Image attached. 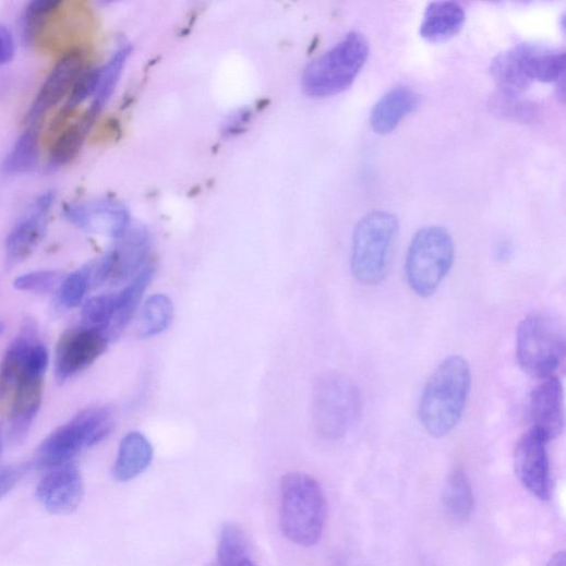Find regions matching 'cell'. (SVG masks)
I'll return each instance as SVG.
<instances>
[{"label": "cell", "mask_w": 566, "mask_h": 566, "mask_svg": "<svg viewBox=\"0 0 566 566\" xmlns=\"http://www.w3.org/2000/svg\"><path fill=\"white\" fill-rule=\"evenodd\" d=\"M63 214L71 224L92 233L122 238L129 230L127 207L110 198L70 203Z\"/></svg>", "instance_id": "cell-12"}, {"label": "cell", "mask_w": 566, "mask_h": 566, "mask_svg": "<svg viewBox=\"0 0 566 566\" xmlns=\"http://www.w3.org/2000/svg\"><path fill=\"white\" fill-rule=\"evenodd\" d=\"M312 406L317 434L325 439L337 441L345 437L360 420L363 400L352 380L328 374L316 381Z\"/></svg>", "instance_id": "cell-8"}, {"label": "cell", "mask_w": 566, "mask_h": 566, "mask_svg": "<svg viewBox=\"0 0 566 566\" xmlns=\"http://www.w3.org/2000/svg\"><path fill=\"white\" fill-rule=\"evenodd\" d=\"M491 72L499 93L521 96L534 81L564 87L565 53L535 45H518L499 53Z\"/></svg>", "instance_id": "cell-3"}, {"label": "cell", "mask_w": 566, "mask_h": 566, "mask_svg": "<svg viewBox=\"0 0 566 566\" xmlns=\"http://www.w3.org/2000/svg\"><path fill=\"white\" fill-rule=\"evenodd\" d=\"M546 566H566V555L564 551L556 552L549 561Z\"/></svg>", "instance_id": "cell-38"}, {"label": "cell", "mask_w": 566, "mask_h": 566, "mask_svg": "<svg viewBox=\"0 0 566 566\" xmlns=\"http://www.w3.org/2000/svg\"><path fill=\"white\" fill-rule=\"evenodd\" d=\"M115 427V413L110 408L91 409L77 414L49 435L36 450L32 466L55 469L69 461L86 447L107 438Z\"/></svg>", "instance_id": "cell-9"}, {"label": "cell", "mask_w": 566, "mask_h": 566, "mask_svg": "<svg viewBox=\"0 0 566 566\" xmlns=\"http://www.w3.org/2000/svg\"><path fill=\"white\" fill-rule=\"evenodd\" d=\"M420 105L421 97L413 89L401 86L393 88L373 107L370 116L371 128L377 134H388Z\"/></svg>", "instance_id": "cell-18"}, {"label": "cell", "mask_w": 566, "mask_h": 566, "mask_svg": "<svg viewBox=\"0 0 566 566\" xmlns=\"http://www.w3.org/2000/svg\"><path fill=\"white\" fill-rule=\"evenodd\" d=\"M116 311V294H104L87 300L83 306V318L86 327L99 330L108 337Z\"/></svg>", "instance_id": "cell-32"}, {"label": "cell", "mask_w": 566, "mask_h": 566, "mask_svg": "<svg viewBox=\"0 0 566 566\" xmlns=\"http://www.w3.org/2000/svg\"><path fill=\"white\" fill-rule=\"evenodd\" d=\"M2 450H3V435H2V430H0V455H2Z\"/></svg>", "instance_id": "cell-41"}, {"label": "cell", "mask_w": 566, "mask_h": 566, "mask_svg": "<svg viewBox=\"0 0 566 566\" xmlns=\"http://www.w3.org/2000/svg\"><path fill=\"white\" fill-rule=\"evenodd\" d=\"M38 159L39 127H28L4 158L0 171L8 177L25 174L34 170Z\"/></svg>", "instance_id": "cell-26"}, {"label": "cell", "mask_w": 566, "mask_h": 566, "mask_svg": "<svg viewBox=\"0 0 566 566\" xmlns=\"http://www.w3.org/2000/svg\"><path fill=\"white\" fill-rule=\"evenodd\" d=\"M36 497L51 515L73 514L85 497L84 478L72 463L55 468L39 481Z\"/></svg>", "instance_id": "cell-14"}, {"label": "cell", "mask_w": 566, "mask_h": 566, "mask_svg": "<svg viewBox=\"0 0 566 566\" xmlns=\"http://www.w3.org/2000/svg\"><path fill=\"white\" fill-rule=\"evenodd\" d=\"M113 250L116 263L111 280L122 285L132 280L145 266L150 250V240L144 228L128 230Z\"/></svg>", "instance_id": "cell-19"}, {"label": "cell", "mask_w": 566, "mask_h": 566, "mask_svg": "<svg viewBox=\"0 0 566 566\" xmlns=\"http://www.w3.org/2000/svg\"><path fill=\"white\" fill-rule=\"evenodd\" d=\"M466 21L463 8L456 2L431 3L421 25V36L431 43H442L455 37Z\"/></svg>", "instance_id": "cell-20"}, {"label": "cell", "mask_w": 566, "mask_h": 566, "mask_svg": "<svg viewBox=\"0 0 566 566\" xmlns=\"http://www.w3.org/2000/svg\"><path fill=\"white\" fill-rule=\"evenodd\" d=\"M53 203L55 193L46 192L38 196L19 219L7 241V252L11 262L25 261L40 244Z\"/></svg>", "instance_id": "cell-15"}, {"label": "cell", "mask_w": 566, "mask_h": 566, "mask_svg": "<svg viewBox=\"0 0 566 566\" xmlns=\"http://www.w3.org/2000/svg\"><path fill=\"white\" fill-rule=\"evenodd\" d=\"M174 305L166 294L149 297L142 310L140 337L149 339L165 333L171 325Z\"/></svg>", "instance_id": "cell-28"}, {"label": "cell", "mask_w": 566, "mask_h": 566, "mask_svg": "<svg viewBox=\"0 0 566 566\" xmlns=\"http://www.w3.org/2000/svg\"><path fill=\"white\" fill-rule=\"evenodd\" d=\"M130 53L131 48L122 46L113 52L104 67L98 68L97 86L93 104L88 109L96 117L112 97Z\"/></svg>", "instance_id": "cell-27"}, {"label": "cell", "mask_w": 566, "mask_h": 566, "mask_svg": "<svg viewBox=\"0 0 566 566\" xmlns=\"http://www.w3.org/2000/svg\"><path fill=\"white\" fill-rule=\"evenodd\" d=\"M547 443L541 432L531 429L519 439L515 450L516 473L522 486L543 502L550 499L552 490Z\"/></svg>", "instance_id": "cell-11"}, {"label": "cell", "mask_w": 566, "mask_h": 566, "mask_svg": "<svg viewBox=\"0 0 566 566\" xmlns=\"http://www.w3.org/2000/svg\"><path fill=\"white\" fill-rule=\"evenodd\" d=\"M399 224L383 210L366 214L358 222L351 246V272L362 286L380 285L387 276L388 263Z\"/></svg>", "instance_id": "cell-6"}, {"label": "cell", "mask_w": 566, "mask_h": 566, "mask_svg": "<svg viewBox=\"0 0 566 566\" xmlns=\"http://www.w3.org/2000/svg\"><path fill=\"white\" fill-rule=\"evenodd\" d=\"M44 377V373L24 370L16 382L10 430V438L15 444L26 439L41 407Z\"/></svg>", "instance_id": "cell-17"}, {"label": "cell", "mask_w": 566, "mask_h": 566, "mask_svg": "<svg viewBox=\"0 0 566 566\" xmlns=\"http://www.w3.org/2000/svg\"><path fill=\"white\" fill-rule=\"evenodd\" d=\"M366 38L357 32L348 34L327 52L314 59L304 70V92L316 98L336 96L349 89L369 58Z\"/></svg>", "instance_id": "cell-5"}, {"label": "cell", "mask_w": 566, "mask_h": 566, "mask_svg": "<svg viewBox=\"0 0 566 566\" xmlns=\"http://www.w3.org/2000/svg\"><path fill=\"white\" fill-rule=\"evenodd\" d=\"M519 366L530 376L553 377L563 365L566 336L563 321L547 312L527 315L520 323L516 338Z\"/></svg>", "instance_id": "cell-4"}, {"label": "cell", "mask_w": 566, "mask_h": 566, "mask_svg": "<svg viewBox=\"0 0 566 566\" xmlns=\"http://www.w3.org/2000/svg\"><path fill=\"white\" fill-rule=\"evenodd\" d=\"M32 467L31 463L12 465L0 470V499L11 493L22 477Z\"/></svg>", "instance_id": "cell-35"}, {"label": "cell", "mask_w": 566, "mask_h": 566, "mask_svg": "<svg viewBox=\"0 0 566 566\" xmlns=\"http://www.w3.org/2000/svg\"><path fill=\"white\" fill-rule=\"evenodd\" d=\"M91 287L89 278L85 269L65 276L60 288L59 299L67 308H75L83 302Z\"/></svg>", "instance_id": "cell-34"}, {"label": "cell", "mask_w": 566, "mask_h": 566, "mask_svg": "<svg viewBox=\"0 0 566 566\" xmlns=\"http://www.w3.org/2000/svg\"><path fill=\"white\" fill-rule=\"evenodd\" d=\"M470 387L471 370L462 357H449L437 366L419 404L420 422L432 437H446L458 426Z\"/></svg>", "instance_id": "cell-1"}, {"label": "cell", "mask_w": 566, "mask_h": 566, "mask_svg": "<svg viewBox=\"0 0 566 566\" xmlns=\"http://www.w3.org/2000/svg\"><path fill=\"white\" fill-rule=\"evenodd\" d=\"M491 108L498 117L521 123H533L540 118V109L533 103L523 100L521 96L499 93L492 99Z\"/></svg>", "instance_id": "cell-31"}, {"label": "cell", "mask_w": 566, "mask_h": 566, "mask_svg": "<svg viewBox=\"0 0 566 566\" xmlns=\"http://www.w3.org/2000/svg\"><path fill=\"white\" fill-rule=\"evenodd\" d=\"M86 69L83 51L71 49L56 63L27 115L29 127H39V122L53 107L70 95L80 74Z\"/></svg>", "instance_id": "cell-13"}, {"label": "cell", "mask_w": 566, "mask_h": 566, "mask_svg": "<svg viewBox=\"0 0 566 566\" xmlns=\"http://www.w3.org/2000/svg\"><path fill=\"white\" fill-rule=\"evenodd\" d=\"M528 413L532 427L541 432L549 442L564 431V394L558 378L543 380L530 394Z\"/></svg>", "instance_id": "cell-16"}, {"label": "cell", "mask_w": 566, "mask_h": 566, "mask_svg": "<svg viewBox=\"0 0 566 566\" xmlns=\"http://www.w3.org/2000/svg\"><path fill=\"white\" fill-rule=\"evenodd\" d=\"M152 459L153 447L148 439L139 432H131L120 443L112 474L120 482L131 481L147 469Z\"/></svg>", "instance_id": "cell-21"}, {"label": "cell", "mask_w": 566, "mask_h": 566, "mask_svg": "<svg viewBox=\"0 0 566 566\" xmlns=\"http://www.w3.org/2000/svg\"><path fill=\"white\" fill-rule=\"evenodd\" d=\"M443 507L446 515L456 522L467 521L474 509V496L470 480L461 468H454L448 474L443 491Z\"/></svg>", "instance_id": "cell-24"}, {"label": "cell", "mask_w": 566, "mask_h": 566, "mask_svg": "<svg viewBox=\"0 0 566 566\" xmlns=\"http://www.w3.org/2000/svg\"><path fill=\"white\" fill-rule=\"evenodd\" d=\"M7 330L5 323L3 321H0V336H3Z\"/></svg>", "instance_id": "cell-39"}, {"label": "cell", "mask_w": 566, "mask_h": 566, "mask_svg": "<svg viewBox=\"0 0 566 566\" xmlns=\"http://www.w3.org/2000/svg\"><path fill=\"white\" fill-rule=\"evenodd\" d=\"M7 389L8 387L2 382H0V398H2Z\"/></svg>", "instance_id": "cell-40"}, {"label": "cell", "mask_w": 566, "mask_h": 566, "mask_svg": "<svg viewBox=\"0 0 566 566\" xmlns=\"http://www.w3.org/2000/svg\"><path fill=\"white\" fill-rule=\"evenodd\" d=\"M64 277L60 272H34L17 277L14 287L24 292L50 293L59 290Z\"/></svg>", "instance_id": "cell-33"}, {"label": "cell", "mask_w": 566, "mask_h": 566, "mask_svg": "<svg viewBox=\"0 0 566 566\" xmlns=\"http://www.w3.org/2000/svg\"><path fill=\"white\" fill-rule=\"evenodd\" d=\"M15 55V41L10 29L0 25V67L12 61Z\"/></svg>", "instance_id": "cell-36"}, {"label": "cell", "mask_w": 566, "mask_h": 566, "mask_svg": "<svg viewBox=\"0 0 566 566\" xmlns=\"http://www.w3.org/2000/svg\"><path fill=\"white\" fill-rule=\"evenodd\" d=\"M155 272L156 267L154 264H146V266L131 280L127 288L119 293H116L117 311L112 325L108 332L109 340L117 338L129 325L136 312L142 296L153 280Z\"/></svg>", "instance_id": "cell-23"}, {"label": "cell", "mask_w": 566, "mask_h": 566, "mask_svg": "<svg viewBox=\"0 0 566 566\" xmlns=\"http://www.w3.org/2000/svg\"><path fill=\"white\" fill-rule=\"evenodd\" d=\"M210 566H257L251 555L249 539L240 527L233 523L224 526L216 561Z\"/></svg>", "instance_id": "cell-25"}, {"label": "cell", "mask_w": 566, "mask_h": 566, "mask_svg": "<svg viewBox=\"0 0 566 566\" xmlns=\"http://www.w3.org/2000/svg\"><path fill=\"white\" fill-rule=\"evenodd\" d=\"M455 261L451 234L441 226L421 228L413 237L406 261L407 281L421 298L433 296Z\"/></svg>", "instance_id": "cell-7"}, {"label": "cell", "mask_w": 566, "mask_h": 566, "mask_svg": "<svg viewBox=\"0 0 566 566\" xmlns=\"http://www.w3.org/2000/svg\"><path fill=\"white\" fill-rule=\"evenodd\" d=\"M513 256V248L507 241L501 242L496 250V260L501 263L508 262Z\"/></svg>", "instance_id": "cell-37"}, {"label": "cell", "mask_w": 566, "mask_h": 566, "mask_svg": "<svg viewBox=\"0 0 566 566\" xmlns=\"http://www.w3.org/2000/svg\"><path fill=\"white\" fill-rule=\"evenodd\" d=\"M106 334L88 327L65 332L59 339L55 374L59 383L93 365L108 349Z\"/></svg>", "instance_id": "cell-10"}, {"label": "cell", "mask_w": 566, "mask_h": 566, "mask_svg": "<svg viewBox=\"0 0 566 566\" xmlns=\"http://www.w3.org/2000/svg\"><path fill=\"white\" fill-rule=\"evenodd\" d=\"M63 4V0H37V2L35 0L28 5L23 20L26 44L31 46L38 44Z\"/></svg>", "instance_id": "cell-29"}, {"label": "cell", "mask_w": 566, "mask_h": 566, "mask_svg": "<svg viewBox=\"0 0 566 566\" xmlns=\"http://www.w3.org/2000/svg\"><path fill=\"white\" fill-rule=\"evenodd\" d=\"M328 505L320 483L304 472L287 473L280 486V526L291 542L316 544L325 531Z\"/></svg>", "instance_id": "cell-2"}, {"label": "cell", "mask_w": 566, "mask_h": 566, "mask_svg": "<svg viewBox=\"0 0 566 566\" xmlns=\"http://www.w3.org/2000/svg\"><path fill=\"white\" fill-rule=\"evenodd\" d=\"M97 117L87 111L83 118L70 123L55 139L49 152V168H64L77 156Z\"/></svg>", "instance_id": "cell-22"}, {"label": "cell", "mask_w": 566, "mask_h": 566, "mask_svg": "<svg viewBox=\"0 0 566 566\" xmlns=\"http://www.w3.org/2000/svg\"><path fill=\"white\" fill-rule=\"evenodd\" d=\"M34 346L29 334L16 338L10 346L2 365H0V382L7 387L17 382Z\"/></svg>", "instance_id": "cell-30"}]
</instances>
